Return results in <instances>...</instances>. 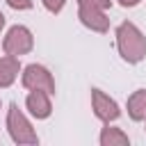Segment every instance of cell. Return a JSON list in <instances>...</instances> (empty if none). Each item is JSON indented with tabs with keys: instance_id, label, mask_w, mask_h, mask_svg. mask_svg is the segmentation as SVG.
I'll return each instance as SVG.
<instances>
[{
	"instance_id": "obj_8",
	"label": "cell",
	"mask_w": 146,
	"mask_h": 146,
	"mask_svg": "<svg viewBox=\"0 0 146 146\" xmlns=\"http://www.w3.org/2000/svg\"><path fill=\"white\" fill-rule=\"evenodd\" d=\"M18 71H21L18 57H14V55L2 57V59H0V89L9 87V84L18 78Z\"/></svg>"
},
{
	"instance_id": "obj_13",
	"label": "cell",
	"mask_w": 146,
	"mask_h": 146,
	"mask_svg": "<svg viewBox=\"0 0 146 146\" xmlns=\"http://www.w3.org/2000/svg\"><path fill=\"white\" fill-rule=\"evenodd\" d=\"M123 7H135V5H139V0H119Z\"/></svg>"
},
{
	"instance_id": "obj_11",
	"label": "cell",
	"mask_w": 146,
	"mask_h": 146,
	"mask_svg": "<svg viewBox=\"0 0 146 146\" xmlns=\"http://www.w3.org/2000/svg\"><path fill=\"white\" fill-rule=\"evenodd\" d=\"M7 5L11 9H30L32 7V0H7Z\"/></svg>"
},
{
	"instance_id": "obj_9",
	"label": "cell",
	"mask_w": 146,
	"mask_h": 146,
	"mask_svg": "<svg viewBox=\"0 0 146 146\" xmlns=\"http://www.w3.org/2000/svg\"><path fill=\"white\" fill-rule=\"evenodd\" d=\"M128 114H130L132 121L146 119V89H139L128 98Z\"/></svg>"
},
{
	"instance_id": "obj_2",
	"label": "cell",
	"mask_w": 146,
	"mask_h": 146,
	"mask_svg": "<svg viewBox=\"0 0 146 146\" xmlns=\"http://www.w3.org/2000/svg\"><path fill=\"white\" fill-rule=\"evenodd\" d=\"M7 128H9V135L16 144H36V132L32 130L30 121L25 119V114L18 110L16 103L9 105V112H7Z\"/></svg>"
},
{
	"instance_id": "obj_10",
	"label": "cell",
	"mask_w": 146,
	"mask_h": 146,
	"mask_svg": "<svg viewBox=\"0 0 146 146\" xmlns=\"http://www.w3.org/2000/svg\"><path fill=\"white\" fill-rule=\"evenodd\" d=\"M100 144L103 146H125L128 144V135H123L119 128H103Z\"/></svg>"
},
{
	"instance_id": "obj_5",
	"label": "cell",
	"mask_w": 146,
	"mask_h": 146,
	"mask_svg": "<svg viewBox=\"0 0 146 146\" xmlns=\"http://www.w3.org/2000/svg\"><path fill=\"white\" fill-rule=\"evenodd\" d=\"M78 16L82 21V25H87L94 32H107L110 30V18L105 16V9L89 5V2H78Z\"/></svg>"
},
{
	"instance_id": "obj_3",
	"label": "cell",
	"mask_w": 146,
	"mask_h": 146,
	"mask_svg": "<svg viewBox=\"0 0 146 146\" xmlns=\"http://www.w3.org/2000/svg\"><path fill=\"white\" fill-rule=\"evenodd\" d=\"M32 46H34L32 32H30L27 27H23V25H14V27L7 32L5 41H2L5 52H7V55H14V57L27 55V52L32 50Z\"/></svg>"
},
{
	"instance_id": "obj_7",
	"label": "cell",
	"mask_w": 146,
	"mask_h": 146,
	"mask_svg": "<svg viewBox=\"0 0 146 146\" xmlns=\"http://www.w3.org/2000/svg\"><path fill=\"white\" fill-rule=\"evenodd\" d=\"M50 94L48 91H41V89H32L30 91V96H27V100H25V105H27V110H30V114L32 116H36V119H48L50 116V98H48Z\"/></svg>"
},
{
	"instance_id": "obj_12",
	"label": "cell",
	"mask_w": 146,
	"mask_h": 146,
	"mask_svg": "<svg viewBox=\"0 0 146 146\" xmlns=\"http://www.w3.org/2000/svg\"><path fill=\"white\" fill-rule=\"evenodd\" d=\"M43 5H46V9H48V11L57 14V11L64 7V0H43Z\"/></svg>"
},
{
	"instance_id": "obj_14",
	"label": "cell",
	"mask_w": 146,
	"mask_h": 146,
	"mask_svg": "<svg viewBox=\"0 0 146 146\" xmlns=\"http://www.w3.org/2000/svg\"><path fill=\"white\" fill-rule=\"evenodd\" d=\"M5 27V16H2V11H0V30Z\"/></svg>"
},
{
	"instance_id": "obj_1",
	"label": "cell",
	"mask_w": 146,
	"mask_h": 146,
	"mask_svg": "<svg viewBox=\"0 0 146 146\" xmlns=\"http://www.w3.org/2000/svg\"><path fill=\"white\" fill-rule=\"evenodd\" d=\"M116 48L125 62L137 64L146 57V36L137 30L135 23L125 21L116 27Z\"/></svg>"
},
{
	"instance_id": "obj_4",
	"label": "cell",
	"mask_w": 146,
	"mask_h": 146,
	"mask_svg": "<svg viewBox=\"0 0 146 146\" xmlns=\"http://www.w3.org/2000/svg\"><path fill=\"white\" fill-rule=\"evenodd\" d=\"M23 87L55 94V80H52L50 71H48L46 66H41V64H30V66L23 71Z\"/></svg>"
},
{
	"instance_id": "obj_6",
	"label": "cell",
	"mask_w": 146,
	"mask_h": 146,
	"mask_svg": "<svg viewBox=\"0 0 146 146\" xmlns=\"http://www.w3.org/2000/svg\"><path fill=\"white\" fill-rule=\"evenodd\" d=\"M91 105H94V114H96L100 121H105V123L119 119V114H121L119 105H116L107 94H103L100 89H91Z\"/></svg>"
}]
</instances>
